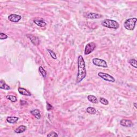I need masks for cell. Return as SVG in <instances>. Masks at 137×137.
Listing matches in <instances>:
<instances>
[{
    "mask_svg": "<svg viewBox=\"0 0 137 137\" xmlns=\"http://www.w3.org/2000/svg\"><path fill=\"white\" fill-rule=\"evenodd\" d=\"M78 71L77 76L76 83H79L86 77L87 75V71L86 69L85 62L82 56H78L77 60Z\"/></svg>",
    "mask_w": 137,
    "mask_h": 137,
    "instance_id": "6da1fadb",
    "label": "cell"
},
{
    "mask_svg": "<svg viewBox=\"0 0 137 137\" xmlns=\"http://www.w3.org/2000/svg\"><path fill=\"white\" fill-rule=\"evenodd\" d=\"M101 25L103 26L112 29H118L120 26V25L118 22L112 19H104L101 23Z\"/></svg>",
    "mask_w": 137,
    "mask_h": 137,
    "instance_id": "7a4b0ae2",
    "label": "cell"
},
{
    "mask_svg": "<svg viewBox=\"0 0 137 137\" xmlns=\"http://www.w3.org/2000/svg\"><path fill=\"white\" fill-rule=\"evenodd\" d=\"M137 19L136 18H132L126 20L124 23V26L126 30L132 31L134 29Z\"/></svg>",
    "mask_w": 137,
    "mask_h": 137,
    "instance_id": "3957f363",
    "label": "cell"
},
{
    "mask_svg": "<svg viewBox=\"0 0 137 137\" xmlns=\"http://www.w3.org/2000/svg\"><path fill=\"white\" fill-rule=\"evenodd\" d=\"M96 48V44L94 42H90V43H87L85 46V55H89L90 54L92 53L94 51V49Z\"/></svg>",
    "mask_w": 137,
    "mask_h": 137,
    "instance_id": "277c9868",
    "label": "cell"
},
{
    "mask_svg": "<svg viewBox=\"0 0 137 137\" xmlns=\"http://www.w3.org/2000/svg\"><path fill=\"white\" fill-rule=\"evenodd\" d=\"M98 76L100 77L101 79H103L104 80H106L108 82H114L115 81V79L113 77L110 76V74L108 73H104V72H98Z\"/></svg>",
    "mask_w": 137,
    "mask_h": 137,
    "instance_id": "5b68a950",
    "label": "cell"
},
{
    "mask_svg": "<svg viewBox=\"0 0 137 137\" xmlns=\"http://www.w3.org/2000/svg\"><path fill=\"white\" fill-rule=\"evenodd\" d=\"M92 62L94 65L98 66H100V67L107 68V63L103 60L100 59V58H93L92 60Z\"/></svg>",
    "mask_w": 137,
    "mask_h": 137,
    "instance_id": "8992f818",
    "label": "cell"
},
{
    "mask_svg": "<svg viewBox=\"0 0 137 137\" xmlns=\"http://www.w3.org/2000/svg\"><path fill=\"white\" fill-rule=\"evenodd\" d=\"M26 37L29 38L30 40V41H31L32 44L34 46H38L40 44L39 38L36 37V36H34L32 35V34H27Z\"/></svg>",
    "mask_w": 137,
    "mask_h": 137,
    "instance_id": "52a82bcc",
    "label": "cell"
},
{
    "mask_svg": "<svg viewBox=\"0 0 137 137\" xmlns=\"http://www.w3.org/2000/svg\"><path fill=\"white\" fill-rule=\"evenodd\" d=\"M85 17L86 18H89V19H96L101 18L102 17V16L101 15H100V14H99V13H86Z\"/></svg>",
    "mask_w": 137,
    "mask_h": 137,
    "instance_id": "ba28073f",
    "label": "cell"
},
{
    "mask_svg": "<svg viewBox=\"0 0 137 137\" xmlns=\"http://www.w3.org/2000/svg\"><path fill=\"white\" fill-rule=\"evenodd\" d=\"M21 19V16L15 15V14H12L8 16V20L11 22H14V23L18 22Z\"/></svg>",
    "mask_w": 137,
    "mask_h": 137,
    "instance_id": "9c48e42d",
    "label": "cell"
},
{
    "mask_svg": "<svg viewBox=\"0 0 137 137\" xmlns=\"http://www.w3.org/2000/svg\"><path fill=\"white\" fill-rule=\"evenodd\" d=\"M120 124L122 126L124 127H127V128H130L133 125V123L131 120H120Z\"/></svg>",
    "mask_w": 137,
    "mask_h": 137,
    "instance_id": "30bf717a",
    "label": "cell"
},
{
    "mask_svg": "<svg viewBox=\"0 0 137 137\" xmlns=\"http://www.w3.org/2000/svg\"><path fill=\"white\" fill-rule=\"evenodd\" d=\"M34 23H35L36 25H38L39 27H45V26L47 25V24L45 23L43 20L40 18H37L34 20Z\"/></svg>",
    "mask_w": 137,
    "mask_h": 137,
    "instance_id": "8fae6325",
    "label": "cell"
},
{
    "mask_svg": "<svg viewBox=\"0 0 137 137\" xmlns=\"http://www.w3.org/2000/svg\"><path fill=\"white\" fill-rule=\"evenodd\" d=\"M18 92L20 94H21V95H25V96H31V93L24 88L19 87L18 88Z\"/></svg>",
    "mask_w": 137,
    "mask_h": 137,
    "instance_id": "7c38bea8",
    "label": "cell"
},
{
    "mask_svg": "<svg viewBox=\"0 0 137 137\" xmlns=\"http://www.w3.org/2000/svg\"><path fill=\"white\" fill-rule=\"evenodd\" d=\"M19 120V118L17 117L14 116H10L8 117L7 118V121L10 124H14L16 123Z\"/></svg>",
    "mask_w": 137,
    "mask_h": 137,
    "instance_id": "4fadbf2b",
    "label": "cell"
},
{
    "mask_svg": "<svg viewBox=\"0 0 137 137\" xmlns=\"http://www.w3.org/2000/svg\"><path fill=\"white\" fill-rule=\"evenodd\" d=\"M31 113L32 115L35 117L37 119V120H40L41 118V114H40V111L39 110L35 109L33 110H32L31 111Z\"/></svg>",
    "mask_w": 137,
    "mask_h": 137,
    "instance_id": "5bb4252c",
    "label": "cell"
},
{
    "mask_svg": "<svg viewBox=\"0 0 137 137\" xmlns=\"http://www.w3.org/2000/svg\"><path fill=\"white\" fill-rule=\"evenodd\" d=\"M26 130V127L24 125H21L16 128L15 130V132L17 133H21L25 132Z\"/></svg>",
    "mask_w": 137,
    "mask_h": 137,
    "instance_id": "9a60e30c",
    "label": "cell"
},
{
    "mask_svg": "<svg viewBox=\"0 0 137 137\" xmlns=\"http://www.w3.org/2000/svg\"><path fill=\"white\" fill-rule=\"evenodd\" d=\"M0 88L4 90H10V86H8V85L5 83V81H3V80H1V81H0Z\"/></svg>",
    "mask_w": 137,
    "mask_h": 137,
    "instance_id": "2e32d148",
    "label": "cell"
},
{
    "mask_svg": "<svg viewBox=\"0 0 137 137\" xmlns=\"http://www.w3.org/2000/svg\"><path fill=\"white\" fill-rule=\"evenodd\" d=\"M87 99L88 101H89L91 102L92 103H93L97 104L98 103V98H96V96L94 95H88L87 96Z\"/></svg>",
    "mask_w": 137,
    "mask_h": 137,
    "instance_id": "e0dca14e",
    "label": "cell"
},
{
    "mask_svg": "<svg viewBox=\"0 0 137 137\" xmlns=\"http://www.w3.org/2000/svg\"><path fill=\"white\" fill-rule=\"evenodd\" d=\"M86 111H87V113L90 115H94L96 113V109L93 107H88L87 108V109H86Z\"/></svg>",
    "mask_w": 137,
    "mask_h": 137,
    "instance_id": "ac0fdd59",
    "label": "cell"
},
{
    "mask_svg": "<svg viewBox=\"0 0 137 137\" xmlns=\"http://www.w3.org/2000/svg\"><path fill=\"white\" fill-rule=\"evenodd\" d=\"M39 71L40 74L43 76V77H46V76H47V72L42 66H40L39 68Z\"/></svg>",
    "mask_w": 137,
    "mask_h": 137,
    "instance_id": "d6986e66",
    "label": "cell"
},
{
    "mask_svg": "<svg viewBox=\"0 0 137 137\" xmlns=\"http://www.w3.org/2000/svg\"><path fill=\"white\" fill-rule=\"evenodd\" d=\"M47 51H48V53H49L50 56H51V57L53 58V59L56 60V58H57V56H56V54H55V52L53 51V50L49 49H48Z\"/></svg>",
    "mask_w": 137,
    "mask_h": 137,
    "instance_id": "ffe728a7",
    "label": "cell"
},
{
    "mask_svg": "<svg viewBox=\"0 0 137 137\" xmlns=\"http://www.w3.org/2000/svg\"><path fill=\"white\" fill-rule=\"evenodd\" d=\"M7 98L8 100H9L10 101H11V102H15L17 101V98L16 96H13V95H8L7 96Z\"/></svg>",
    "mask_w": 137,
    "mask_h": 137,
    "instance_id": "44dd1931",
    "label": "cell"
},
{
    "mask_svg": "<svg viewBox=\"0 0 137 137\" xmlns=\"http://www.w3.org/2000/svg\"><path fill=\"white\" fill-rule=\"evenodd\" d=\"M99 101L102 104H104V105H108L109 104V101L106 99V98H99Z\"/></svg>",
    "mask_w": 137,
    "mask_h": 137,
    "instance_id": "7402d4cb",
    "label": "cell"
},
{
    "mask_svg": "<svg viewBox=\"0 0 137 137\" xmlns=\"http://www.w3.org/2000/svg\"><path fill=\"white\" fill-rule=\"evenodd\" d=\"M130 64L133 67L135 68H137V61L135 59H131L129 61Z\"/></svg>",
    "mask_w": 137,
    "mask_h": 137,
    "instance_id": "603a6c76",
    "label": "cell"
},
{
    "mask_svg": "<svg viewBox=\"0 0 137 137\" xmlns=\"http://www.w3.org/2000/svg\"><path fill=\"white\" fill-rule=\"evenodd\" d=\"M58 135L55 132L51 131L50 132L49 134H47V137H57Z\"/></svg>",
    "mask_w": 137,
    "mask_h": 137,
    "instance_id": "cb8c5ba5",
    "label": "cell"
},
{
    "mask_svg": "<svg viewBox=\"0 0 137 137\" xmlns=\"http://www.w3.org/2000/svg\"><path fill=\"white\" fill-rule=\"evenodd\" d=\"M8 38V35L7 34L3 33H0V39L3 40V39H6Z\"/></svg>",
    "mask_w": 137,
    "mask_h": 137,
    "instance_id": "d4e9b609",
    "label": "cell"
},
{
    "mask_svg": "<svg viewBox=\"0 0 137 137\" xmlns=\"http://www.w3.org/2000/svg\"><path fill=\"white\" fill-rule=\"evenodd\" d=\"M52 109H53V107L49 104V103L47 102V110L48 111H50Z\"/></svg>",
    "mask_w": 137,
    "mask_h": 137,
    "instance_id": "484cf974",
    "label": "cell"
},
{
    "mask_svg": "<svg viewBox=\"0 0 137 137\" xmlns=\"http://www.w3.org/2000/svg\"><path fill=\"white\" fill-rule=\"evenodd\" d=\"M21 105H24V104H26L27 103V102L26 101H23V100H21Z\"/></svg>",
    "mask_w": 137,
    "mask_h": 137,
    "instance_id": "4316f807",
    "label": "cell"
},
{
    "mask_svg": "<svg viewBox=\"0 0 137 137\" xmlns=\"http://www.w3.org/2000/svg\"><path fill=\"white\" fill-rule=\"evenodd\" d=\"M133 105H134V107H135V108H136L137 109V103L136 102H134V103H133Z\"/></svg>",
    "mask_w": 137,
    "mask_h": 137,
    "instance_id": "83f0119b",
    "label": "cell"
}]
</instances>
